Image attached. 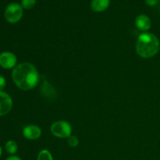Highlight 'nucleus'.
Wrapping results in <instances>:
<instances>
[{
  "instance_id": "4",
  "label": "nucleus",
  "mask_w": 160,
  "mask_h": 160,
  "mask_svg": "<svg viewBox=\"0 0 160 160\" xmlns=\"http://www.w3.org/2000/svg\"><path fill=\"white\" fill-rule=\"evenodd\" d=\"M51 131L56 137L59 138H68L71 135L72 128L68 122L59 120L52 124Z\"/></svg>"
},
{
  "instance_id": "5",
  "label": "nucleus",
  "mask_w": 160,
  "mask_h": 160,
  "mask_svg": "<svg viewBox=\"0 0 160 160\" xmlns=\"http://www.w3.org/2000/svg\"><path fill=\"white\" fill-rule=\"evenodd\" d=\"M17 58L10 52H4L0 54V66L4 69L14 68L17 65Z\"/></svg>"
},
{
  "instance_id": "8",
  "label": "nucleus",
  "mask_w": 160,
  "mask_h": 160,
  "mask_svg": "<svg viewBox=\"0 0 160 160\" xmlns=\"http://www.w3.org/2000/svg\"><path fill=\"white\" fill-rule=\"evenodd\" d=\"M135 25L138 29L140 30L141 31H146L151 28L152 22L148 16L145 14H141L136 17Z\"/></svg>"
},
{
  "instance_id": "15",
  "label": "nucleus",
  "mask_w": 160,
  "mask_h": 160,
  "mask_svg": "<svg viewBox=\"0 0 160 160\" xmlns=\"http://www.w3.org/2000/svg\"><path fill=\"white\" fill-rule=\"evenodd\" d=\"M159 0H145V3L149 6H155L159 3Z\"/></svg>"
},
{
  "instance_id": "16",
  "label": "nucleus",
  "mask_w": 160,
  "mask_h": 160,
  "mask_svg": "<svg viewBox=\"0 0 160 160\" xmlns=\"http://www.w3.org/2000/svg\"><path fill=\"white\" fill-rule=\"evenodd\" d=\"M6 160H21V159H20V158H19L18 156H9V157H8Z\"/></svg>"
},
{
  "instance_id": "3",
  "label": "nucleus",
  "mask_w": 160,
  "mask_h": 160,
  "mask_svg": "<svg viewBox=\"0 0 160 160\" xmlns=\"http://www.w3.org/2000/svg\"><path fill=\"white\" fill-rule=\"evenodd\" d=\"M4 16L6 20L9 23H17L21 20L23 17V7L18 3H10L5 9Z\"/></svg>"
},
{
  "instance_id": "14",
  "label": "nucleus",
  "mask_w": 160,
  "mask_h": 160,
  "mask_svg": "<svg viewBox=\"0 0 160 160\" xmlns=\"http://www.w3.org/2000/svg\"><path fill=\"white\" fill-rule=\"evenodd\" d=\"M6 80H5V78L2 76L0 75V92H2L3 89L6 87Z\"/></svg>"
},
{
  "instance_id": "12",
  "label": "nucleus",
  "mask_w": 160,
  "mask_h": 160,
  "mask_svg": "<svg viewBox=\"0 0 160 160\" xmlns=\"http://www.w3.org/2000/svg\"><path fill=\"white\" fill-rule=\"evenodd\" d=\"M36 5V0H21V6L23 9H31Z\"/></svg>"
},
{
  "instance_id": "6",
  "label": "nucleus",
  "mask_w": 160,
  "mask_h": 160,
  "mask_svg": "<svg viewBox=\"0 0 160 160\" xmlns=\"http://www.w3.org/2000/svg\"><path fill=\"white\" fill-rule=\"evenodd\" d=\"M12 107L11 97L5 92H0V117L6 115L10 112Z\"/></svg>"
},
{
  "instance_id": "10",
  "label": "nucleus",
  "mask_w": 160,
  "mask_h": 160,
  "mask_svg": "<svg viewBox=\"0 0 160 160\" xmlns=\"http://www.w3.org/2000/svg\"><path fill=\"white\" fill-rule=\"evenodd\" d=\"M5 148H6V152L11 155L15 154L17 151V145L14 141H9L6 142Z\"/></svg>"
},
{
  "instance_id": "1",
  "label": "nucleus",
  "mask_w": 160,
  "mask_h": 160,
  "mask_svg": "<svg viewBox=\"0 0 160 160\" xmlns=\"http://www.w3.org/2000/svg\"><path fill=\"white\" fill-rule=\"evenodd\" d=\"M12 79L14 84L23 91L31 90L38 84L39 74L37 69L30 62H22L13 68Z\"/></svg>"
},
{
  "instance_id": "9",
  "label": "nucleus",
  "mask_w": 160,
  "mask_h": 160,
  "mask_svg": "<svg viewBox=\"0 0 160 160\" xmlns=\"http://www.w3.org/2000/svg\"><path fill=\"white\" fill-rule=\"evenodd\" d=\"M110 4V0H92L91 9L95 12H101L106 10Z\"/></svg>"
},
{
  "instance_id": "13",
  "label": "nucleus",
  "mask_w": 160,
  "mask_h": 160,
  "mask_svg": "<svg viewBox=\"0 0 160 160\" xmlns=\"http://www.w3.org/2000/svg\"><path fill=\"white\" fill-rule=\"evenodd\" d=\"M67 142H68V145H70V147H73V148L77 147L78 145V144H79V141H78V138L72 135H70V137L68 138V141H67Z\"/></svg>"
},
{
  "instance_id": "7",
  "label": "nucleus",
  "mask_w": 160,
  "mask_h": 160,
  "mask_svg": "<svg viewBox=\"0 0 160 160\" xmlns=\"http://www.w3.org/2000/svg\"><path fill=\"white\" fill-rule=\"evenodd\" d=\"M23 134L25 138L28 140H35L42 135V131L35 125H28L23 130Z\"/></svg>"
},
{
  "instance_id": "11",
  "label": "nucleus",
  "mask_w": 160,
  "mask_h": 160,
  "mask_svg": "<svg viewBox=\"0 0 160 160\" xmlns=\"http://www.w3.org/2000/svg\"><path fill=\"white\" fill-rule=\"evenodd\" d=\"M37 160H53V159L49 151L46 149H43L39 152Z\"/></svg>"
},
{
  "instance_id": "17",
  "label": "nucleus",
  "mask_w": 160,
  "mask_h": 160,
  "mask_svg": "<svg viewBox=\"0 0 160 160\" xmlns=\"http://www.w3.org/2000/svg\"><path fill=\"white\" fill-rule=\"evenodd\" d=\"M1 155H2V148L1 146H0V156H1Z\"/></svg>"
},
{
  "instance_id": "2",
  "label": "nucleus",
  "mask_w": 160,
  "mask_h": 160,
  "mask_svg": "<svg viewBox=\"0 0 160 160\" xmlns=\"http://www.w3.org/2000/svg\"><path fill=\"white\" fill-rule=\"evenodd\" d=\"M159 48V41L155 34L145 32L139 35L136 43V52L139 56L145 59L153 57Z\"/></svg>"
}]
</instances>
